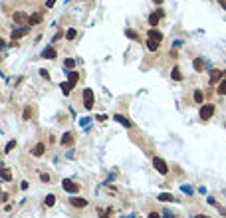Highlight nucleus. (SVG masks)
Masks as SVG:
<instances>
[{"label":"nucleus","instance_id":"obj_27","mask_svg":"<svg viewBox=\"0 0 226 218\" xmlns=\"http://www.w3.org/2000/svg\"><path fill=\"white\" fill-rule=\"evenodd\" d=\"M73 66H75V60H72V58H70V60H66V68H68V70H72Z\"/></svg>","mask_w":226,"mask_h":218},{"label":"nucleus","instance_id":"obj_1","mask_svg":"<svg viewBox=\"0 0 226 218\" xmlns=\"http://www.w3.org/2000/svg\"><path fill=\"white\" fill-rule=\"evenodd\" d=\"M212 113H214V105H212V103H204V105L200 107V119L208 121L212 117Z\"/></svg>","mask_w":226,"mask_h":218},{"label":"nucleus","instance_id":"obj_37","mask_svg":"<svg viewBox=\"0 0 226 218\" xmlns=\"http://www.w3.org/2000/svg\"><path fill=\"white\" fill-rule=\"evenodd\" d=\"M220 4H222V8L226 10V0H220Z\"/></svg>","mask_w":226,"mask_h":218},{"label":"nucleus","instance_id":"obj_39","mask_svg":"<svg viewBox=\"0 0 226 218\" xmlns=\"http://www.w3.org/2000/svg\"><path fill=\"white\" fill-rule=\"evenodd\" d=\"M196 218H206V216H202V214H198V216H196Z\"/></svg>","mask_w":226,"mask_h":218},{"label":"nucleus","instance_id":"obj_12","mask_svg":"<svg viewBox=\"0 0 226 218\" xmlns=\"http://www.w3.org/2000/svg\"><path fill=\"white\" fill-rule=\"evenodd\" d=\"M192 68H194L196 72H202V70L206 68V64H204L202 58H194V62H192Z\"/></svg>","mask_w":226,"mask_h":218},{"label":"nucleus","instance_id":"obj_22","mask_svg":"<svg viewBox=\"0 0 226 218\" xmlns=\"http://www.w3.org/2000/svg\"><path fill=\"white\" fill-rule=\"evenodd\" d=\"M40 22H42V14H32V16H30V22H28V24L32 26V24H40Z\"/></svg>","mask_w":226,"mask_h":218},{"label":"nucleus","instance_id":"obj_34","mask_svg":"<svg viewBox=\"0 0 226 218\" xmlns=\"http://www.w3.org/2000/svg\"><path fill=\"white\" fill-rule=\"evenodd\" d=\"M127 36H129V38H135V40H137V34H135L133 30H127Z\"/></svg>","mask_w":226,"mask_h":218},{"label":"nucleus","instance_id":"obj_21","mask_svg":"<svg viewBox=\"0 0 226 218\" xmlns=\"http://www.w3.org/2000/svg\"><path fill=\"white\" fill-rule=\"evenodd\" d=\"M159 46H161V44H159V42H155V40H149V42H147V48L151 50V52H157Z\"/></svg>","mask_w":226,"mask_h":218},{"label":"nucleus","instance_id":"obj_8","mask_svg":"<svg viewBox=\"0 0 226 218\" xmlns=\"http://www.w3.org/2000/svg\"><path fill=\"white\" fill-rule=\"evenodd\" d=\"M14 22L16 24H28V22H30V18H28L24 12H14Z\"/></svg>","mask_w":226,"mask_h":218},{"label":"nucleus","instance_id":"obj_16","mask_svg":"<svg viewBox=\"0 0 226 218\" xmlns=\"http://www.w3.org/2000/svg\"><path fill=\"white\" fill-rule=\"evenodd\" d=\"M72 87H73V83H70V81H62L60 89H62V93H64V95H70V91H72Z\"/></svg>","mask_w":226,"mask_h":218},{"label":"nucleus","instance_id":"obj_29","mask_svg":"<svg viewBox=\"0 0 226 218\" xmlns=\"http://www.w3.org/2000/svg\"><path fill=\"white\" fill-rule=\"evenodd\" d=\"M111 212H113L111 208H107V210H103V212H101V216H99V218H109V216H111Z\"/></svg>","mask_w":226,"mask_h":218},{"label":"nucleus","instance_id":"obj_9","mask_svg":"<svg viewBox=\"0 0 226 218\" xmlns=\"http://www.w3.org/2000/svg\"><path fill=\"white\" fill-rule=\"evenodd\" d=\"M161 18H163V12H161V10L153 12V14L149 16V24H151V26H157V24H159V20H161Z\"/></svg>","mask_w":226,"mask_h":218},{"label":"nucleus","instance_id":"obj_32","mask_svg":"<svg viewBox=\"0 0 226 218\" xmlns=\"http://www.w3.org/2000/svg\"><path fill=\"white\" fill-rule=\"evenodd\" d=\"M40 179H42V181H44V182H50V175H46V173H44V175H42V177H40Z\"/></svg>","mask_w":226,"mask_h":218},{"label":"nucleus","instance_id":"obj_10","mask_svg":"<svg viewBox=\"0 0 226 218\" xmlns=\"http://www.w3.org/2000/svg\"><path fill=\"white\" fill-rule=\"evenodd\" d=\"M147 36H149V40H155V42H159V44H161V40H163V34L159 30H155V28H151Z\"/></svg>","mask_w":226,"mask_h":218},{"label":"nucleus","instance_id":"obj_38","mask_svg":"<svg viewBox=\"0 0 226 218\" xmlns=\"http://www.w3.org/2000/svg\"><path fill=\"white\" fill-rule=\"evenodd\" d=\"M153 2H157V4H161V2H163V0H153Z\"/></svg>","mask_w":226,"mask_h":218},{"label":"nucleus","instance_id":"obj_23","mask_svg":"<svg viewBox=\"0 0 226 218\" xmlns=\"http://www.w3.org/2000/svg\"><path fill=\"white\" fill-rule=\"evenodd\" d=\"M44 202H46V206H54V204H56V196H54V194H48Z\"/></svg>","mask_w":226,"mask_h":218},{"label":"nucleus","instance_id":"obj_18","mask_svg":"<svg viewBox=\"0 0 226 218\" xmlns=\"http://www.w3.org/2000/svg\"><path fill=\"white\" fill-rule=\"evenodd\" d=\"M216 93H218V95H226V79H222V81L216 85Z\"/></svg>","mask_w":226,"mask_h":218},{"label":"nucleus","instance_id":"obj_3","mask_svg":"<svg viewBox=\"0 0 226 218\" xmlns=\"http://www.w3.org/2000/svg\"><path fill=\"white\" fill-rule=\"evenodd\" d=\"M153 165H155V169H157L161 175H167V173H169V169H167V163L163 161V159L155 157V159H153Z\"/></svg>","mask_w":226,"mask_h":218},{"label":"nucleus","instance_id":"obj_14","mask_svg":"<svg viewBox=\"0 0 226 218\" xmlns=\"http://www.w3.org/2000/svg\"><path fill=\"white\" fill-rule=\"evenodd\" d=\"M56 56H58V52L54 48H46L44 52H42V58H46V60H54Z\"/></svg>","mask_w":226,"mask_h":218},{"label":"nucleus","instance_id":"obj_7","mask_svg":"<svg viewBox=\"0 0 226 218\" xmlns=\"http://www.w3.org/2000/svg\"><path fill=\"white\" fill-rule=\"evenodd\" d=\"M222 75H224V72H220V70H210V81L212 83H220L222 81Z\"/></svg>","mask_w":226,"mask_h":218},{"label":"nucleus","instance_id":"obj_25","mask_svg":"<svg viewBox=\"0 0 226 218\" xmlns=\"http://www.w3.org/2000/svg\"><path fill=\"white\" fill-rule=\"evenodd\" d=\"M75 36H77V30H73V28H70V30L66 32V38H68V40H73Z\"/></svg>","mask_w":226,"mask_h":218},{"label":"nucleus","instance_id":"obj_5","mask_svg":"<svg viewBox=\"0 0 226 218\" xmlns=\"http://www.w3.org/2000/svg\"><path fill=\"white\" fill-rule=\"evenodd\" d=\"M62 186L68 192H77L79 190V184H75L73 181H70V179H64V181H62Z\"/></svg>","mask_w":226,"mask_h":218},{"label":"nucleus","instance_id":"obj_17","mask_svg":"<svg viewBox=\"0 0 226 218\" xmlns=\"http://www.w3.org/2000/svg\"><path fill=\"white\" fill-rule=\"evenodd\" d=\"M159 200H163V202H173L175 196L169 194V192H161V194H159Z\"/></svg>","mask_w":226,"mask_h":218},{"label":"nucleus","instance_id":"obj_35","mask_svg":"<svg viewBox=\"0 0 226 218\" xmlns=\"http://www.w3.org/2000/svg\"><path fill=\"white\" fill-rule=\"evenodd\" d=\"M54 4H56V0H48V2H46V6H48V8H52Z\"/></svg>","mask_w":226,"mask_h":218},{"label":"nucleus","instance_id":"obj_20","mask_svg":"<svg viewBox=\"0 0 226 218\" xmlns=\"http://www.w3.org/2000/svg\"><path fill=\"white\" fill-rule=\"evenodd\" d=\"M77 79H79V73H77V72H70V73H68V81H70V83H73V85H75V83H77Z\"/></svg>","mask_w":226,"mask_h":218},{"label":"nucleus","instance_id":"obj_13","mask_svg":"<svg viewBox=\"0 0 226 218\" xmlns=\"http://www.w3.org/2000/svg\"><path fill=\"white\" fill-rule=\"evenodd\" d=\"M113 119H115L117 121V123H121V125H123V127H133V123H131V121H129L127 119V117H123V115H115V117H113Z\"/></svg>","mask_w":226,"mask_h":218},{"label":"nucleus","instance_id":"obj_33","mask_svg":"<svg viewBox=\"0 0 226 218\" xmlns=\"http://www.w3.org/2000/svg\"><path fill=\"white\" fill-rule=\"evenodd\" d=\"M163 214H165V218H175V214H173V212H169V210H165Z\"/></svg>","mask_w":226,"mask_h":218},{"label":"nucleus","instance_id":"obj_36","mask_svg":"<svg viewBox=\"0 0 226 218\" xmlns=\"http://www.w3.org/2000/svg\"><path fill=\"white\" fill-rule=\"evenodd\" d=\"M149 218H161V216H159V212H151Z\"/></svg>","mask_w":226,"mask_h":218},{"label":"nucleus","instance_id":"obj_15","mask_svg":"<svg viewBox=\"0 0 226 218\" xmlns=\"http://www.w3.org/2000/svg\"><path fill=\"white\" fill-rule=\"evenodd\" d=\"M44 151H46L44 143H38L34 149H32V155H34V157H42V155H44Z\"/></svg>","mask_w":226,"mask_h":218},{"label":"nucleus","instance_id":"obj_2","mask_svg":"<svg viewBox=\"0 0 226 218\" xmlns=\"http://www.w3.org/2000/svg\"><path fill=\"white\" fill-rule=\"evenodd\" d=\"M83 107L93 109V91L91 89H83Z\"/></svg>","mask_w":226,"mask_h":218},{"label":"nucleus","instance_id":"obj_6","mask_svg":"<svg viewBox=\"0 0 226 218\" xmlns=\"http://www.w3.org/2000/svg\"><path fill=\"white\" fill-rule=\"evenodd\" d=\"M70 202H72V206H75V208H83V206H87V200H85V198H81V196H72V198H70Z\"/></svg>","mask_w":226,"mask_h":218},{"label":"nucleus","instance_id":"obj_40","mask_svg":"<svg viewBox=\"0 0 226 218\" xmlns=\"http://www.w3.org/2000/svg\"><path fill=\"white\" fill-rule=\"evenodd\" d=\"M224 79H226V72H224Z\"/></svg>","mask_w":226,"mask_h":218},{"label":"nucleus","instance_id":"obj_28","mask_svg":"<svg viewBox=\"0 0 226 218\" xmlns=\"http://www.w3.org/2000/svg\"><path fill=\"white\" fill-rule=\"evenodd\" d=\"M14 147H16V141H10V143L6 145V149H4V151H6V153H10V151L14 149Z\"/></svg>","mask_w":226,"mask_h":218},{"label":"nucleus","instance_id":"obj_19","mask_svg":"<svg viewBox=\"0 0 226 218\" xmlns=\"http://www.w3.org/2000/svg\"><path fill=\"white\" fill-rule=\"evenodd\" d=\"M171 77H173V79H177V81H181V79H183V75H181V70H179L177 66H175V68L171 70Z\"/></svg>","mask_w":226,"mask_h":218},{"label":"nucleus","instance_id":"obj_24","mask_svg":"<svg viewBox=\"0 0 226 218\" xmlns=\"http://www.w3.org/2000/svg\"><path fill=\"white\" fill-rule=\"evenodd\" d=\"M194 101H196V103H202V101H204V95H202V91H200V89L194 91Z\"/></svg>","mask_w":226,"mask_h":218},{"label":"nucleus","instance_id":"obj_26","mask_svg":"<svg viewBox=\"0 0 226 218\" xmlns=\"http://www.w3.org/2000/svg\"><path fill=\"white\" fill-rule=\"evenodd\" d=\"M2 179H4V181H10V179H12V173H10L8 169H2Z\"/></svg>","mask_w":226,"mask_h":218},{"label":"nucleus","instance_id":"obj_30","mask_svg":"<svg viewBox=\"0 0 226 218\" xmlns=\"http://www.w3.org/2000/svg\"><path fill=\"white\" fill-rule=\"evenodd\" d=\"M32 115V107H26V111H24V119H30Z\"/></svg>","mask_w":226,"mask_h":218},{"label":"nucleus","instance_id":"obj_11","mask_svg":"<svg viewBox=\"0 0 226 218\" xmlns=\"http://www.w3.org/2000/svg\"><path fill=\"white\" fill-rule=\"evenodd\" d=\"M62 145H64V147H72L73 145V135H72V133H64V137H62Z\"/></svg>","mask_w":226,"mask_h":218},{"label":"nucleus","instance_id":"obj_4","mask_svg":"<svg viewBox=\"0 0 226 218\" xmlns=\"http://www.w3.org/2000/svg\"><path fill=\"white\" fill-rule=\"evenodd\" d=\"M28 34H30V26L18 28V30H14V32H12V42L20 40V38H24V36H28Z\"/></svg>","mask_w":226,"mask_h":218},{"label":"nucleus","instance_id":"obj_31","mask_svg":"<svg viewBox=\"0 0 226 218\" xmlns=\"http://www.w3.org/2000/svg\"><path fill=\"white\" fill-rule=\"evenodd\" d=\"M40 75H42V77H46V79H48V77H50V73H48V70H40Z\"/></svg>","mask_w":226,"mask_h":218}]
</instances>
